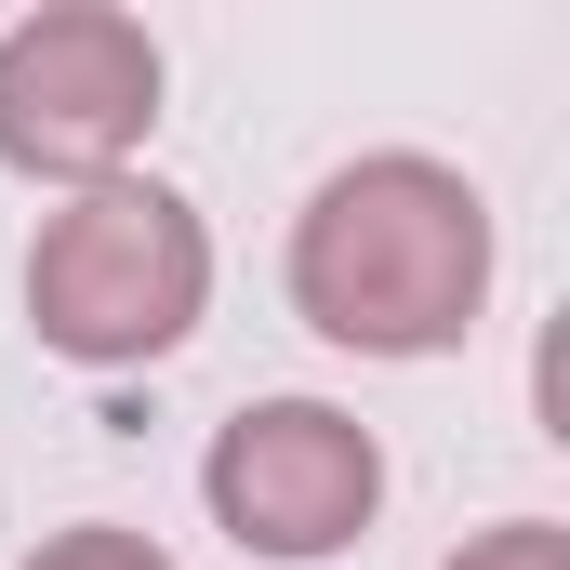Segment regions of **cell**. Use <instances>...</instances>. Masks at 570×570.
Returning a JSON list of instances; mask_svg holds the SVG:
<instances>
[{"label":"cell","mask_w":570,"mask_h":570,"mask_svg":"<svg viewBox=\"0 0 570 570\" xmlns=\"http://www.w3.org/2000/svg\"><path fill=\"white\" fill-rule=\"evenodd\" d=\"M292 318L345 358H451L491 305V199L425 146H372L318 173L292 213Z\"/></svg>","instance_id":"obj_1"},{"label":"cell","mask_w":570,"mask_h":570,"mask_svg":"<svg viewBox=\"0 0 570 570\" xmlns=\"http://www.w3.org/2000/svg\"><path fill=\"white\" fill-rule=\"evenodd\" d=\"M199 305H213V226L159 173L53 199L40 239H27V332L67 372H146V358H173L199 332Z\"/></svg>","instance_id":"obj_2"},{"label":"cell","mask_w":570,"mask_h":570,"mask_svg":"<svg viewBox=\"0 0 570 570\" xmlns=\"http://www.w3.org/2000/svg\"><path fill=\"white\" fill-rule=\"evenodd\" d=\"M159 94H173V67H159L146 13H120V0H40V13L0 27V173L67 186V199L120 186L134 146L159 134Z\"/></svg>","instance_id":"obj_3"},{"label":"cell","mask_w":570,"mask_h":570,"mask_svg":"<svg viewBox=\"0 0 570 570\" xmlns=\"http://www.w3.org/2000/svg\"><path fill=\"white\" fill-rule=\"evenodd\" d=\"M199 504H213V531L239 558L318 570L385 518V438L358 412H332V399H253L199 451Z\"/></svg>","instance_id":"obj_4"},{"label":"cell","mask_w":570,"mask_h":570,"mask_svg":"<svg viewBox=\"0 0 570 570\" xmlns=\"http://www.w3.org/2000/svg\"><path fill=\"white\" fill-rule=\"evenodd\" d=\"M438 570H570V531L558 518H491V531H464Z\"/></svg>","instance_id":"obj_5"},{"label":"cell","mask_w":570,"mask_h":570,"mask_svg":"<svg viewBox=\"0 0 570 570\" xmlns=\"http://www.w3.org/2000/svg\"><path fill=\"white\" fill-rule=\"evenodd\" d=\"M27 570H173L146 531H120V518H67V531H40V558Z\"/></svg>","instance_id":"obj_6"}]
</instances>
